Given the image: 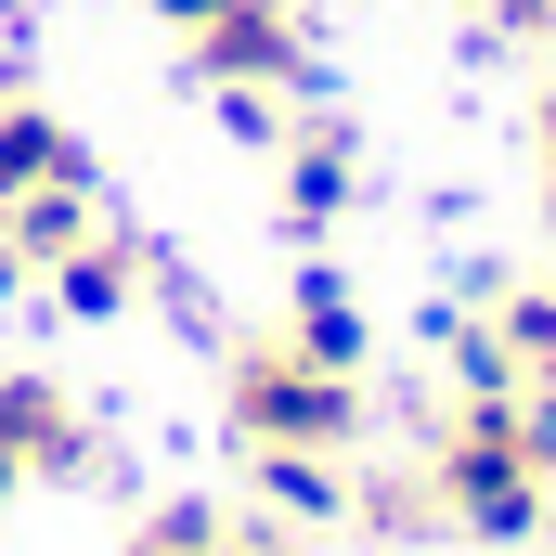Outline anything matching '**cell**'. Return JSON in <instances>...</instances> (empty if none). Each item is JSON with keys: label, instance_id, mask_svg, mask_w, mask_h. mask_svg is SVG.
Returning a JSON list of instances; mask_svg holds the SVG:
<instances>
[{"label": "cell", "instance_id": "7a4b0ae2", "mask_svg": "<svg viewBox=\"0 0 556 556\" xmlns=\"http://www.w3.org/2000/svg\"><path fill=\"white\" fill-rule=\"evenodd\" d=\"M220 415H233V453H350L363 440V376L311 363L285 324H260L220 363Z\"/></svg>", "mask_w": 556, "mask_h": 556}, {"label": "cell", "instance_id": "4fadbf2b", "mask_svg": "<svg viewBox=\"0 0 556 556\" xmlns=\"http://www.w3.org/2000/svg\"><path fill=\"white\" fill-rule=\"evenodd\" d=\"M492 13V39H518V52H556V0H479Z\"/></svg>", "mask_w": 556, "mask_h": 556}, {"label": "cell", "instance_id": "7c38bea8", "mask_svg": "<svg viewBox=\"0 0 556 556\" xmlns=\"http://www.w3.org/2000/svg\"><path fill=\"white\" fill-rule=\"evenodd\" d=\"M247 479H260L273 518H350V466L337 453H247Z\"/></svg>", "mask_w": 556, "mask_h": 556}, {"label": "cell", "instance_id": "5b68a950", "mask_svg": "<svg viewBox=\"0 0 556 556\" xmlns=\"http://www.w3.org/2000/svg\"><path fill=\"white\" fill-rule=\"evenodd\" d=\"M273 168H285V233H298V247L363 194V168H350V117H324V104L273 130Z\"/></svg>", "mask_w": 556, "mask_h": 556}, {"label": "cell", "instance_id": "9c48e42d", "mask_svg": "<svg viewBox=\"0 0 556 556\" xmlns=\"http://www.w3.org/2000/svg\"><path fill=\"white\" fill-rule=\"evenodd\" d=\"M285 337H298L311 363H337V376H363V363H376V324H363V298L324 273V260H311V273H298V298H285Z\"/></svg>", "mask_w": 556, "mask_h": 556}, {"label": "cell", "instance_id": "e0dca14e", "mask_svg": "<svg viewBox=\"0 0 556 556\" xmlns=\"http://www.w3.org/2000/svg\"><path fill=\"white\" fill-rule=\"evenodd\" d=\"M155 13H168V26H181V13H194V0H155Z\"/></svg>", "mask_w": 556, "mask_h": 556}, {"label": "cell", "instance_id": "52a82bcc", "mask_svg": "<svg viewBox=\"0 0 556 556\" xmlns=\"http://www.w3.org/2000/svg\"><path fill=\"white\" fill-rule=\"evenodd\" d=\"M168 273V260H155V247H142V233H117V220H104V233H91V247H78V260H52V311H78V324H104V311H130L142 285Z\"/></svg>", "mask_w": 556, "mask_h": 556}, {"label": "cell", "instance_id": "3957f363", "mask_svg": "<svg viewBox=\"0 0 556 556\" xmlns=\"http://www.w3.org/2000/svg\"><path fill=\"white\" fill-rule=\"evenodd\" d=\"M181 52L207 91H260V104H311L324 91V52H311V13L298 0H194L181 13Z\"/></svg>", "mask_w": 556, "mask_h": 556}, {"label": "cell", "instance_id": "ba28073f", "mask_svg": "<svg viewBox=\"0 0 556 556\" xmlns=\"http://www.w3.org/2000/svg\"><path fill=\"white\" fill-rule=\"evenodd\" d=\"M104 233V207H91V181H52V194H0V247L26 260V285L52 273V260H78Z\"/></svg>", "mask_w": 556, "mask_h": 556}, {"label": "cell", "instance_id": "277c9868", "mask_svg": "<svg viewBox=\"0 0 556 556\" xmlns=\"http://www.w3.org/2000/svg\"><path fill=\"white\" fill-rule=\"evenodd\" d=\"M0 440H13L26 479H91V415H78V389L39 376V363H0Z\"/></svg>", "mask_w": 556, "mask_h": 556}, {"label": "cell", "instance_id": "2e32d148", "mask_svg": "<svg viewBox=\"0 0 556 556\" xmlns=\"http://www.w3.org/2000/svg\"><path fill=\"white\" fill-rule=\"evenodd\" d=\"M13 285H26V260H13V247H0V298H13Z\"/></svg>", "mask_w": 556, "mask_h": 556}, {"label": "cell", "instance_id": "8992f818", "mask_svg": "<svg viewBox=\"0 0 556 556\" xmlns=\"http://www.w3.org/2000/svg\"><path fill=\"white\" fill-rule=\"evenodd\" d=\"M52 181H104V168H91V142L52 117V91L0 78V194H52Z\"/></svg>", "mask_w": 556, "mask_h": 556}, {"label": "cell", "instance_id": "6da1fadb", "mask_svg": "<svg viewBox=\"0 0 556 556\" xmlns=\"http://www.w3.org/2000/svg\"><path fill=\"white\" fill-rule=\"evenodd\" d=\"M415 479H427V518L466 544H531L556 518V479L518 427V402H440V440H427Z\"/></svg>", "mask_w": 556, "mask_h": 556}, {"label": "cell", "instance_id": "30bf717a", "mask_svg": "<svg viewBox=\"0 0 556 556\" xmlns=\"http://www.w3.org/2000/svg\"><path fill=\"white\" fill-rule=\"evenodd\" d=\"M130 556H285V531L220 518V505H155V518L130 531Z\"/></svg>", "mask_w": 556, "mask_h": 556}, {"label": "cell", "instance_id": "9a60e30c", "mask_svg": "<svg viewBox=\"0 0 556 556\" xmlns=\"http://www.w3.org/2000/svg\"><path fill=\"white\" fill-rule=\"evenodd\" d=\"M13 492H26V466H13V440H0V505H13Z\"/></svg>", "mask_w": 556, "mask_h": 556}, {"label": "cell", "instance_id": "5bb4252c", "mask_svg": "<svg viewBox=\"0 0 556 556\" xmlns=\"http://www.w3.org/2000/svg\"><path fill=\"white\" fill-rule=\"evenodd\" d=\"M531 155H544V220H556V78H544V104H531Z\"/></svg>", "mask_w": 556, "mask_h": 556}, {"label": "cell", "instance_id": "8fae6325", "mask_svg": "<svg viewBox=\"0 0 556 556\" xmlns=\"http://www.w3.org/2000/svg\"><path fill=\"white\" fill-rule=\"evenodd\" d=\"M492 337L518 363V402H556V285H505L492 298Z\"/></svg>", "mask_w": 556, "mask_h": 556}]
</instances>
